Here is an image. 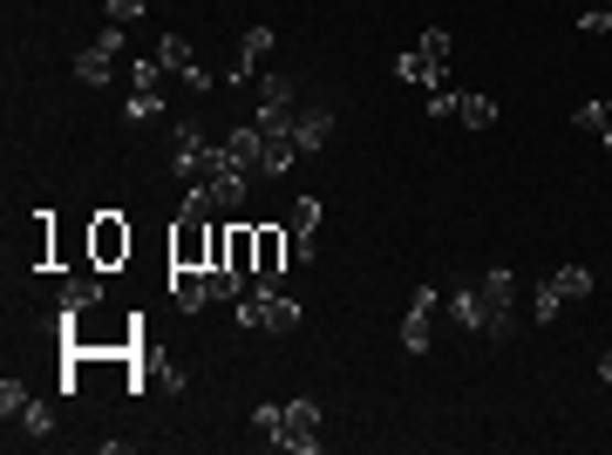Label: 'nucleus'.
I'll use <instances>...</instances> for the list:
<instances>
[{"mask_svg": "<svg viewBox=\"0 0 612 455\" xmlns=\"http://www.w3.org/2000/svg\"><path fill=\"white\" fill-rule=\"evenodd\" d=\"M449 313H457V326H470L483 340H511L517 334V272L490 266L476 285H463V293L449 300Z\"/></svg>", "mask_w": 612, "mask_h": 455, "instance_id": "f257e3e1", "label": "nucleus"}, {"mask_svg": "<svg viewBox=\"0 0 612 455\" xmlns=\"http://www.w3.org/2000/svg\"><path fill=\"white\" fill-rule=\"evenodd\" d=\"M232 319L253 326V334H293V326H300V300H286L279 285H259V293H245L232 306Z\"/></svg>", "mask_w": 612, "mask_h": 455, "instance_id": "f03ea898", "label": "nucleus"}, {"mask_svg": "<svg viewBox=\"0 0 612 455\" xmlns=\"http://www.w3.org/2000/svg\"><path fill=\"white\" fill-rule=\"evenodd\" d=\"M130 245H137V231L122 225V212H96V218H89V266H96V272L130 266Z\"/></svg>", "mask_w": 612, "mask_h": 455, "instance_id": "7ed1b4c3", "label": "nucleus"}, {"mask_svg": "<svg viewBox=\"0 0 612 455\" xmlns=\"http://www.w3.org/2000/svg\"><path fill=\"white\" fill-rule=\"evenodd\" d=\"M157 55H163V68H171V75H184V89H191V96H212L218 82H225V75H212V68L197 62V48H191V41H184L178 28L157 41Z\"/></svg>", "mask_w": 612, "mask_h": 455, "instance_id": "20e7f679", "label": "nucleus"}, {"mask_svg": "<svg viewBox=\"0 0 612 455\" xmlns=\"http://www.w3.org/2000/svg\"><path fill=\"white\" fill-rule=\"evenodd\" d=\"M171 266H212V218L204 212H178V225H171Z\"/></svg>", "mask_w": 612, "mask_h": 455, "instance_id": "39448f33", "label": "nucleus"}, {"mask_svg": "<svg viewBox=\"0 0 612 455\" xmlns=\"http://www.w3.org/2000/svg\"><path fill=\"white\" fill-rule=\"evenodd\" d=\"M272 448H293V455H313V448H320V401H286V422H279Z\"/></svg>", "mask_w": 612, "mask_h": 455, "instance_id": "423d86ee", "label": "nucleus"}, {"mask_svg": "<svg viewBox=\"0 0 612 455\" xmlns=\"http://www.w3.org/2000/svg\"><path fill=\"white\" fill-rule=\"evenodd\" d=\"M116 55H122V28L109 21V28H103V34L89 41V48L75 55V82H89V89H103V82L116 75Z\"/></svg>", "mask_w": 612, "mask_h": 455, "instance_id": "0eeeda50", "label": "nucleus"}, {"mask_svg": "<svg viewBox=\"0 0 612 455\" xmlns=\"http://www.w3.org/2000/svg\"><path fill=\"white\" fill-rule=\"evenodd\" d=\"M436 306H442L436 285H416V300H408V319H401V347H408V354H429V340H436Z\"/></svg>", "mask_w": 612, "mask_h": 455, "instance_id": "6e6552de", "label": "nucleus"}, {"mask_svg": "<svg viewBox=\"0 0 612 455\" xmlns=\"http://www.w3.org/2000/svg\"><path fill=\"white\" fill-rule=\"evenodd\" d=\"M293 82H286V75H259V130H293Z\"/></svg>", "mask_w": 612, "mask_h": 455, "instance_id": "1a4fd4ad", "label": "nucleus"}, {"mask_svg": "<svg viewBox=\"0 0 612 455\" xmlns=\"http://www.w3.org/2000/svg\"><path fill=\"white\" fill-rule=\"evenodd\" d=\"M266 55H272V28L259 21V28H245V34H238V55L225 62V82H232V89H238V82H253Z\"/></svg>", "mask_w": 612, "mask_h": 455, "instance_id": "9d476101", "label": "nucleus"}, {"mask_svg": "<svg viewBox=\"0 0 612 455\" xmlns=\"http://www.w3.org/2000/svg\"><path fill=\"white\" fill-rule=\"evenodd\" d=\"M55 435V401H28L21 415H8V442H21V448H41Z\"/></svg>", "mask_w": 612, "mask_h": 455, "instance_id": "9b49d317", "label": "nucleus"}, {"mask_svg": "<svg viewBox=\"0 0 612 455\" xmlns=\"http://www.w3.org/2000/svg\"><path fill=\"white\" fill-rule=\"evenodd\" d=\"M253 245H259L253 279H259V285H279V279H286V231H279V225H253Z\"/></svg>", "mask_w": 612, "mask_h": 455, "instance_id": "f8f14e48", "label": "nucleus"}, {"mask_svg": "<svg viewBox=\"0 0 612 455\" xmlns=\"http://www.w3.org/2000/svg\"><path fill=\"white\" fill-rule=\"evenodd\" d=\"M171 300H178V313H204V306H212V272L171 266Z\"/></svg>", "mask_w": 612, "mask_h": 455, "instance_id": "ddd939ff", "label": "nucleus"}, {"mask_svg": "<svg viewBox=\"0 0 612 455\" xmlns=\"http://www.w3.org/2000/svg\"><path fill=\"white\" fill-rule=\"evenodd\" d=\"M225 156H232V171L259 177V156H266V130H259V122H238V130L225 137Z\"/></svg>", "mask_w": 612, "mask_h": 455, "instance_id": "4468645a", "label": "nucleus"}, {"mask_svg": "<svg viewBox=\"0 0 612 455\" xmlns=\"http://www.w3.org/2000/svg\"><path fill=\"white\" fill-rule=\"evenodd\" d=\"M326 137H334V109H326V102H313V109L293 116V143H300V156H313Z\"/></svg>", "mask_w": 612, "mask_h": 455, "instance_id": "2eb2a0df", "label": "nucleus"}, {"mask_svg": "<svg viewBox=\"0 0 612 455\" xmlns=\"http://www.w3.org/2000/svg\"><path fill=\"white\" fill-rule=\"evenodd\" d=\"M300 163V143H293V130H266V156H259V177H286Z\"/></svg>", "mask_w": 612, "mask_h": 455, "instance_id": "dca6fc26", "label": "nucleus"}, {"mask_svg": "<svg viewBox=\"0 0 612 455\" xmlns=\"http://www.w3.org/2000/svg\"><path fill=\"white\" fill-rule=\"evenodd\" d=\"M293 252H300V259L320 252V197H300V204H293Z\"/></svg>", "mask_w": 612, "mask_h": 455, "instance_id": "f3484780", "label": "nucleus"}, {"mask_svg": "<svg viewBox=\"0 0 612 455\" xmlns=\"http://www.w3.org/2000/svg\"><path fill=\"white\" fill-rule=\"evenodd\" d=\"M96 300H103V279H96V272H75V279L62 285V313H89Z\"/></svg>", "mask_w": 612, "mask_h": 455, "instance_id": "a211bd4d", "label": "nucleus"}, {"mask_svg": "<svg viewBox=\"0 0 612 455\" xmlns=\"http://www.w3.org/2000/svg\"><path fill=\"white\" fill-rule=\"evenodd\" d=\"M395 75H401V82H416V89H436V82H442V68H436L422 48H416V55H401V62H395Z\"/></svg>", "mask_w": 612, "mask_h": 455, "instance_id": "6ab92c4d", "label": "nucleus"}, {"mask_svg": "<svg viewBox=\"0 0 612 455\" xmlns=\"http://www.w3.org/2000/svg\"><path fill=\"white\" fill-rule=\"evenodd\" d=\"M457 116L470 122V130H490V122H497V102L476 96V89H463V96H457Z\"/></svg>", "mask_w": 612, "mask_h": 455, "instance_id": "aec40b11", "label": "nucleus"}, {"mask_svg": "<svg viewBox=\"0 0 612 455\" xmlns=\"http://www.w3.org/2000/svg\"><path fill=\"white\" fill-rule=\"evenodd\" d=\"M551 285H558L565 300H592V272H586V266H558V272H551Z\"/></svg>", "mask_w": 612, "mask_h": 455, "instance_id": "412c9836", "label": "nucleus"}, {"mask_svg": "<svg viewBox=\"0 0 612 455\" xmlns=\"http://www.w3.org/2000/svg\"><path fill=\"white\" fill-rule=\"evenodd\" d=\"M28 401H34V394H28V381H21V375H8V381H0V422H8V415H21Z\"/></svg>", "mask_w": 612, "mask_h": 455, "instance_id": "4be33fe9", "label": "nucleus"}, {"mask_svg": "<svg viewBox=\"0 0 612 455\" xmlns=\"http://www.w3.org/2000/svg\"><path fill=\"white\" fill-rule=\"evenodd\" d=\"M122 116H130V122H150V116H163V96H157V89H130Z\"/></svg>", "mask_w": 612, "mask_h": 455, "instance_id": "5701e85b", "label": "nucleus"}, {"mask_svg": "<svg viewBox=\"0 0 612 455\" xmlns=\"http://www.w3.org/2000/svg\"><path fill=\"white\" fill-rule=\"evenodd\" d=\"M558 306H565V293L545 279V285H538V300H530V319H538V326H551V319H558Z\"/></svg>", "mask_w": 612, "mask_h": 455, "instance_id": "b1692460", "label": "nucleus"}, {"mask_svg": "<svg viewBox=\"0 0 612 455\" xmlns=\"http://www.w3.org/2000/svg\"><path fill=\"white\" fill-rule=\"evenodd\" d=\"M416 48H422L436 68H449V28H422V41H416Z\"/></svg>", "mask_w": 612, "mask_h": 455, "instance_id": "393cba45", "label": "nucleus"}, {"mask_svg": "<svg viewBox=\"0 0 612 455\" xmlns=\"http://www.w3.org/2000/svg\"><path fill=\"white\" fill-rule=\"evenodd\" d=\"M163 75H171L163 55H137V89H163Z\"/></svg>", "mask_w": 612, "mask_h": 455, "instance_id": "a878e982", "label": "nucleus"}, {"mask_svg": "<svg viewBox=\"0 0 612 455\" xmlns=\"http://www.w3.org/2000/svg\"><path fill=\"white\" fill-rule=\"evenodd\" d=\"M279 422H286V408H279V401H259V408H253V429H259L266 442L279 435Z\"/></svg>", "mask_w": 612, "mask_h": 455, "instance_id": "bb28decb", "label": "nucleus"}, {"mask_svg": "<svg viewBox=\"0 0 612 455\" xmlns=\"http://www.w3.org/2000/svg\"><path fill=\"white\" fill-rule=\"evenodd\" d=\"M103 8H109V21H116V28H130V21L150 8V0H103Z\"/></svg>", "mask_w": 612, "mask_h": 455, "instance_id": "cd10ccee", "label": "nucleus"}, {"mask_svg": "<svg viewBox=\"0 0 612 455\" xmlns=\"http://www.w3.org/2000/svg\"><path fill=\"white\" fill-rule=\"evenodd\" d=\"M612 28V0H605V8H586L579 14V34H605Z\"/></svg>", "mask_w": 612, "mask_h": 455, "instance_id": "c85d7f7f", "label": "nucleus"}, {"mask_svg": "<svg viewBox=\"0 0 612 455\" xmlns=\"http://www.w3.org/2000/svg\"><path fill=\"white\" fill-rule=\"evenodd\" d=\"M571 122H579V130H592V137H599V122H605V102H586V109H571Z\"/></svg>", "mask_w": 612, "mask_h": 455, "instance_id": "c756f323", "label": "nucleus"}, {"mask_svg": "<svg viewBox=\"0 0 612 455\" xmlns=\"http://www.w3.org/2000/svg\"><path fill=\"white\" fill-rule=\"evenodd\" d=\"M599 143L612 150V96H605V122H599Z\"/></svg>", "mask_w": 612, "mask_h": 455, "instance_id": "7c9ffc66", "label": "nucleus"}, {"mask_svg": "<svg viewBox=\"0 0 612 455\" xmlns=\"http://www.w3.org/2000/svg\"><path fill=\"white\" fill-rule=\"evenodd\" d=\"M599 381H612V347H605V354H599Z\"/></svg>", "mask_w": 612, "mask_h": 455, "instance_id": "2f4dec72", "label": "nucleus"}]
</instances>
